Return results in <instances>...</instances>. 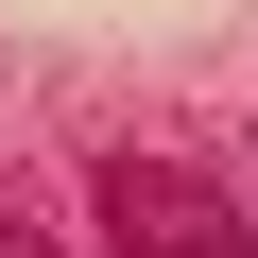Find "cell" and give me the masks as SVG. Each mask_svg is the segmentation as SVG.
I'll use <instances>...</instances> for the list:
<instances>
[{"mask_svg":"<svg viewBox=\"0 0 258 258\" xmlns=\"http://www.w3.org/2000/svg\"><path fill=\"white\" fill-rule=\"evenodd\" d=\"M241 258H258V241H241Z\"/></svg>","mask_w":258,"mask_h":258,"instance_id":"3","label":"cell"},{"mask_svg":"<svg viewBox=\"0 0 258 258\" xmlns=\"http://www.w3.org/2000/svg\"><path fill=\"white\" fill-rule=\"evenodd\" d=\"M0 258H52V241H18V224H0Z\"/></svg>","mask_w":258,"mask_h":258,"instance_id":"2","label":"cell"},{"mask_svg":"<svg viewBox=\"0 0 258 258\" xmlns=\"http://www.w3.org/2000/svg\"><path fill=\"white\" fill-rule=\"evenodd\" d=\"M103 224L138 241V258H207V241H224V207H207L189 172H120V155H103Z\"/></svg>","mask_w":258,"mask_h":258,"instance_id":"1","label":"cell"}]
</instances>
